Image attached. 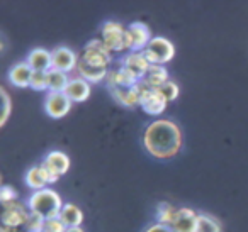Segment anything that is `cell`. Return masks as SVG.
I'll return each mask as SVG.
<instances>
[{
  "instance_id": "obj_1",
  "label": "cell",
  "mask_w": 248,
  "mask_h": 232,
  "mask_svg": "<svg viewBox=\"0 0 248 232\" xmlns=\"http://www.w3.org/2000/svg\"><path fill=\"white\" fill-rule=\"evenodd\" d=\"M145 147L158 160H170L177 156L182 147V132L179 126L170 120H155L146 127Z\"/></svg>"
},
{
  "instance_id": "obj_2",
  "label": "cell",
  "mask_w": 248,
  "mask_h": 232,
  "mask_svg": "<svg viewBox=\"0 0 248 232\" xmlns=\"http://www.w3.org/2000/svg\"><path fill=\"white\" fill-rule=\"evenodd\" d=\"M107 88H109L110 95L116 99V102L123 107L140 105L143 83L129 75L126 70L119 68L110 72L107 76Z\"/></svg>"
},
{
  "instance_id": "obj_3",
  "label": "cell",
  "mask_w": 248,
  "mask_h": 232,
  "mask_svg": "<svg viewBox=\"0 0 248 232\" xmlns=\"http://www.w3.org/2000/svg\"><path fill=\"white\" fill-rule=\"evenodd\" d=\"M28 205H29V210L34 212V214L43 215L45 218L58 217L63 208L62 197L55 190H49V188L34 191L31 195V198H29Z\"/></svg>"
},
{
  "instance_id": "obj_4",
  "label": "cell",
  "mask_w": 248,
  "mask_h": 232,
  "mask_svg": "<svg viewBox=\"0 0 248 232\" xmlns=\"http://www.w3.org/2000/svg\"><path fill=\"white\" fill-rule=\"evenodd\" d=\"M102 43L110 51L123 53L131 51V38H129L128 29H124L119 22H106L102 28Z\"/></svg>"
},
{
  "instance_id": "obj_5",
  "label": "cell",
  "mask_w": 248,
  "mask_h": 232,
  "mask_svg": "<svg viewBox=\"0 0 248 232\" xmlns=\"http://www.w3.org/2000/svg\"><path fill=\"white\" fill-rule=\"evenodd\" d=\"M150 65H165L175 55V48L167 38H153L146 49L143 51Z\"/></svg>"
},
{
  "instance_id": "obj_6",
  "label": "cell",
  "mask_w": 248,
  "mask_h": 232,
  "mask_svg": "<svg viewBox=\"0 0 248 232\" xmlns=\"http://www.w3.org/2000/svg\"><path fill=\"white\" fill-rule=\"evenodd\" d=\"M82 59L85 63H89V65L99 66V68H107L112 56H110V49L104 44L102 39H93V41L87 43Z\"/></svg>"
},
{
  "instance_id": "obj_7",
  "label": "cell",
  "mask_w": 248,
  "mask_h": 232,
  "mask_svg": "<svg viewBox=\"0 0 248 232\" xmlns=\"http://www.w3.org/2000/svg\"><path fill=\"white\" fill-rule=\"evenodd\" d=\"M72 100L66 97L65 92H49L45 100V110L53 119H62L70 112Z\"/></svg>"
},
{
  "instance_id": "obj_8",
  "label": "cell",
  "mask_w": 248,
  "mask_h": 232,
  "mask_svg": "<svg viewBox=\"0 0 248 232\" xmlns=\"http://www.w3.org/2000/svg\"><path fill=\"white\" fill-rule=\"evenodd\" d=\"M140 105L150 116H160L165 110L167 100L162 97V93L158 92V88H148L143 87L141 97H140Z\"/></svg>"
},
{
  "instance_id": "obj_9",
  "label": "cell",
  "mask_w": 248,
  "mask_h": 232,
  "mask_svg": "<svg viewBox=\"0 0 248 232\" xmlns=\"http://www.w3.org/2000/svg\"><path fill=\"white\" fill-rule=\"evenodd\" d=\"M28 210L22 203H19L17 200L12 203L4 205V214H2V224L7 229H17L21 225L26 224L28 220Z\"/></svg>"
},
{
  "instance_id": "obj_10",
  "label": "cell",
  "mask_w": 248,
  "mask_h": 232,
  "mask_svg": "<svg viewBox=\"0 0 248 232\" xmlns=\"http://www.w3.org/2000/svg\"><path fill=\"white\" fill-rule=\"evenodd\" d=\"M129 38H131V53H143L146 46L152 41V32L150 28L143 22H133L128 28Z\"/></svg>"
},
{
  "instance_id": "obj_11",
  "label": "cell",
  "mask_w": 248,
  "mask_h": 232,
  "mask_svg": "<svg viewBox=\"0 0 248 232\" xmlns=\"http://www.w3.org/2000/svg\"><path fill=\"white\" fill-rule=\"evenodd\" d=\"M121 68L126 70L129 75L141 82L143 76L146 75V72L150 68V61L146 59V56L143 53H128V55L124 56V61Z\"/></svg>"
},
{
  "instance_id": "obj_12",
  "label": "cell",
  "mask_w": 248,
  "mask_h": 232,
  "mask_svg": "<svg viewBox=\"0 0 248 232\" xmlns=\"http://www.w3.org/2000/svg\"><path fill=\"white\" fill-rule=\"evenodd\" d=\"M197 217L199 215L192 208H177L175 217H173L170 227L173 229V232H196Z\"/></svg>"
},
{
  "instance_id": "obj_13",
  "label": "cell",
  "mask_w": 248,
  "mask_h": 232,
  "mask_svg": "<svg viewBox=\"0 0 248 232\" xmlns=\"http://www.w3.org/2000/svg\"><path fill=\"white\" fill-rule=\"evenodd\" d=\"M78 65V58L72 49L60 46L53 51V70H58L63 73H70L73 70H77Z\"/></svg>"
},
{
  "instance_id": "obj_14",
  "label": "cell",
  "mask_w": 248,
  "mask_h": 232,
  "mask_svg": "<svg viewBox=\"0 0 248 232\" xmlns=\"http://www.w3.org/2000/svg\"><path fill=\"white\" fill-rule=\"evenodd\" d=\"M43 166H45L46 170L49 171V174H51V176L58 181V178L63 176V174L68 171L70 160H68V156H66L65 153H62V151H51V153L45 158V163H43Z\"/></svg>"
},
{
  "instance_id": "obj_15",
  "label": "cell",
  "mask_w": 248,
  "mask_h": 232,
  "mask_svg": "<svg viewBox=\"0 0 248 232\" xmlns=\"http://www.w3.org/2000/svg\"><path fill=\"white\" fill-rule=\"evenodd\" d=\"M55 178L49 174V171L46 170L45 166H32L31 170L26 173V183H28L29 188L32 190L39 191V190H45V187L48 183H55Z\"/></svg>"
},
{
  "instance_id": "obj_16",
  "label": "cell",
  "mask_w": 248,
  "mask_h": 232,
  "mask_svg": "<svg viewBox=\"0 0 248 232\" xmlns=\"http://www.w3.org/2000/svg\"><path fill=\"white\" fill-rule=\"evenodd\" d=\"M28 65L32 68V72L49 73L53 70V53L46 51L43 48H36L29 53Z\"/></svg>"
},
{
  "instance_id": "obj_17",
  "label": "cell",
  "mask_w": 248,
  "mask_h": 232,
  "mask_svg": "<svg viewBox=\"0 0 248 232\" xmlns=\"http://www.w3.org/2000/svg\"><path fill=\"white\" fill-rule=\"evenodd\" d=\"M32 68L26 63H17L11 68L9 72V80H11L12 85L19 87V88H26V87H31V78H32Z\"/></svg>"
},
{
  "instance_id": "obj_18",
  "label": "cell",
  "mask_w": 248,
  "mask_h": 232,
  "mask_svg": "<svg viewBox=\"0 0 248 232\" xmlns=\"http://www.w3.org/2000/svg\"><path fill=\"white\" fill-rule=\"evenodd\" d=\"M167 82H169V72L162 65H150L148 72L141 80L143 87H148V88H160Z\"/></svg>"
},
{
  "instance_id": "obj_19",
  "label": "cell",
  "mask_w": 248,
  "mask_h": 232,
  "mask_svg": "<svg viewBox=\"0 0 248 232\" xmlns=\"http://www.w3.org/2000/svg\"><path fill=\"white\" fill-rule=\"evenodd\" d=\"M65 93L72 102H85L90 95V85L83 78H73L70 80Z\"/></svg>"
},
{
  "instance_id": "obj_20",
  "label": "cell",
  "mask_w": 248,
  "mask_h": 232,
  "mask_svg": "<svg viewBox=\"0 0 248 232\" xmlns=\"http://www.w3.org/2000/svg\"><path fill=\"white\" fill-rule=\"evenodd\" d=\"M77 72H78L80 78H83L85 82H93L99 83L104 78H107V68H99V66H93L85 63L82 58L78 59V65H77Z\"/></svg>"
},
{
  "instance_id": "obj_21",
  "label": "cell",
  "mask_w": 248,
  "mask_h": 232,
  "mask_svg": "<svg viewBox=\"0 0 248 232\" xmlns=\"http://www.w3.org/2000/svg\"><path fill=\"white\" fill-rule=\"evenodd\" d=\"M58 218L65 224L66 229H73V227H80V224H82V220H83V214L77 205L65 203L62 212H60Z\"/></svg>"
},
{
  "instance_id": "obj_22",
  "label": "cell",
  "mask_w": 248,
  "mask_h": 232,
  "mask_svg": "<svg viewBox=\"0 0 248 232\" xmlns=\"http://www.w3.org/2000/svg\"><path fill=\"white\" fill-rule=\"evenodd\" d=\"M70 80L68 75L58 70H51L48 73V90L49 92H65L66 87H68Z\"/></svg>"
},
{
  "instance_id": "obj_23",
  "label": "cell",
  "mask_w": 248,
  "mask_h": 232,
  "mask_svg": "<svg viewBox=\"0 0 248 232\" xmlns=\"http://www.w3.org/2000/svg\"><path fill=\"white\" fill-rule=\"evenodd\" d=\"M196 232H221V225H219V222L211 217V215L201 214L199 217H197Z\"/></svg>"
},
{
  "instance_id": "obj_24",
  "label": "cell",
  "mask_w": 248,
  "mask_h": 232,
  "mask_svg": "<svg viewBox=\"0 0 248 232\" xmlns=\"http://www.w3.org/2000/svg\"><path fill=\"white\" fill-rule=\"evenodd\" d=\"M175 212L177 208L172 207L170 203L163 202V203L158 205V210H156V217H158V224H165V225H170L175 217Z\"/></svg>"
},
{
  "instance_id": "obj_25",
  "label": "cell",
  "mask_w": 248,
  "mask_h": 232,
  "mask_svg": "<svg viewBox=\"0 0 248 232\" xmlns=\"http://www.w3.org/2000/svg\"><path fill=\"white\" fill-rule=\"evenodd\" d=\"M45 222H46V218L43 217V215L34 214V212H29L28 220H26V224H24V229L28 232H43Z\"/></svg>"
},
{
  "instance_id": "obj_26",
  "label": "cell",
  "mask_w": 248,
  "mask_h": 232,
  "mask_svg": "<svg viewBox=\"0 0 248 232\" xmlns=\"http://www.w3.org/2000/svg\"><path fill=\"white\" fill-rule=\"evenodd\" d=\"M158 92L162 93V97L167 100V102H172V100H175L177 97H179V87L175 85L173 82H167L165 85H162L158 88Z\"/></svg>"
},
{
  "instance_id": "obj_27",
  "label": "cell",
  "mask_w": 248,
  "mask_h": 232,
  "mask_svg": "<svg viewBox=\"0 0 248 232\" xmlns=\"http://www.w3.org/2000/svg\"><path fill=\"white\" fill-rule=\"evenodd\" d=\"M31 88L38 90V92H41V90H48V73H43V72L32 73Z\"/></svg>"
},
{
  "instance_id": "obj_28",
  "label": "cell",
  "mask_w": 248,
  "mask_h": 232,
  "mask_svg": "<svg viewBox=\"0 0 248 232\" xmlns=\"http://www.w3.org/2000/svg\"><path fill=\"white\" fill-rule=\"evenodd\" d=\"M43 232H66V227L58 217L55 218H46L45 222V229Z\"/></svg>"
},
{
  "instance_id": "obj_29",
  "label": "cell",
  "mask_w": 248,
  "mask_h": 232,
  "mask_svg": "<svg viewBox=\"0 0 248 232\" xmlns=\"http://www.w3.org/2000/svg\"><path fill=\"white\" fill-rule=\"evenodd\" d=\"M16 198H17V191L9 187V185H4L2 191H0V200H2V203L4 205L12 203V202H16Z\"/></svg>"
},
{
  "instance_id": "obj_30",
  "label": "cell",
  "mask_w": 248,
  "mask_h": 232,
  "mask_svg": "<svg viewBox=\"0 0 248 232\" xmlns=\"http://www.w3.org/2000/svg\"><path fill=\"white\" fill-rule=\"evenodd\" d=\"M2 99H4V114H2V119H0V124L4 126L9 119V114H11V99H9L7 92L2 88Z\"/></svg>"
},
{
  "instance_id": "obj_31",
  "label": "cell",
  "mask_w": 248,
  "mask_h": 232,
  "mask_svg": "<svg viewBox=\"0 0 248 232\" xmlns=\"http://www.w3.org/2000/svg\"><path fill=\"white\" fill-rule=\"evenodd\" d=\"M145 232H173V229L165 224H155V225H152V227L146 229Z\"/></svg>"
},
{
  "instance_id": "obj_32",
  "label": "cell",
  "mask_w": 248,
  "mask_h": 232,
  "mask_svg": "<svg viewBox=\"0 0 248 232\" xmlns=\"http://www.w3.org/2000/svg\"><path fill=\"white\" fill-rule=\"evenodd\" d=\"M66 232H85L82 227H73V229H66Z\"/></svg>"
},
{
  "instance_id": "obj_33",
  "label": "cell",
  "mask_w": 248,
  "mask_h": 232,
  "mask_svg": "<svg viewBox=\"0 0 248 232\" xmlns=\"http://www.w3.org/2000/svg\"><path fill=\"white\" fill-rule=\"evenodd\" d=\"M0 232H17V229H7V227H2Z\"/></svg>"
}]
</instances>
